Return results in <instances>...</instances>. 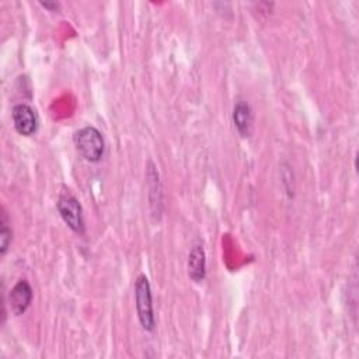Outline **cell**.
<instances>
[{
	"mask_svg": "<svg viewBox=\"0 0 359 359\" xmlns=\"http://www.w3.org/2000/svg\"><path fill=\"white\" fill-rule=\"evenodd\" d=\"M43 8H48V10H50V11H56L59 7H60V4L59 3H56V1H53V3H49V1H41L39 3Z\"/></svg>",
	"mask_w": 359,
	"mask_h": 359,
	"instance_id": "cell-9",
	"label": "cell"
},
{
	"mask_svg": "<svg viewBox=\"0 0 359 359\" xmlns=\"http://www.w3.org/2000/svg\"><path fill=\"white\" fill-rule=\"evenodd\" d=\"M74 146L79 154L90 161L98 163L105 153V142L102 133L94 126H84L74 133Z\"/></svg>",
	"mask_w": 359,
	"mask_h": 359,
	"instance_id": "cell-1",
	"label": "cell"
},
{
	"mask_svg": "<svg viewBox=\"0 0 359 359\" xmlns=\"http://www.w3.org/2000/svg\"><path fill=\"white\" fill-rule=\"evenodd\" d=\"M11 119L21 136H32L38 130V116L28 104H15L11 109Z\"/></svg>",
	"mask_w": 359,
	"mask_h": 359,
	"instance_id": "cell-4",
	"label": "cell"
},
{
	"mask_svg": "<svg viewBox=\"0 0 359 359\" xmlns=\"http://www.w3.org/2000/svg\"><path fill=\"white\" fill-rule=\"evenodd\" d=\"M233 123L241 137H248L252 132V109L245 100H237L233 107Z\"/></svg>",
	"mask_w": 359,
	"mask_h": 359,
	"instance_id": "cell-6",
	"label": "cell"
},
{
	"mask_svg": "<svg viewBox=\"0 0 359 359\" xmlns=\"http://www.w3.org/2000/svg\"><path fill=\"white\" fill-rule=\"evenodd\" d=\"M13 240V231L10 227V220L4 208H1V220H0V252L4 255L10 248Z\"/></svg>",
	"mask_w": 359,
	"mask_h": 359,
	"instance_id": "cell-8",
	"label": "cell"
},
{
	"mask_svg": "<svg viewBox=\"0 0 359 359\" xmlns=\"http://www.w3.org/2000/svg\"><path fill=\"white\" fill-rule=\"evenodd\" d=\"M135 302L136 311L143 330L151 332L156 328V318L153 310V296L150 282L144 275H139L135 282Z\"/></svg>",
	"mask_w": 359,
	"mask_h": 359,
	"instance_id": "cell-2",
	"label": "cell"
},
{
	"mask_svg": "<svg viewBox=\"0 0 359 359\" xmlns=\"http://www.w3.org/2000/svg\"><path fill=\"white\" fill-rule=\"evenodd\" d=\"M188 275L196 283L202 282L206 276V255L201 244H195L189 251Z\"/></svg>",
	"mask_w": 359,
	"mask_h": 359,
	"instance_id": "cell-7",
	"label": "cell"
},
{
	"mask_svg": "<svg viewBox=\"0 0 359 359\" xmlns=\"http://www.w3.org/2000/svg\"><path fill=\"white\" fill-rule=\"evenodd\" d=\"M62 220L76 234H84V219L80 202L72 194H62L56 202Z\"/></svg>",
	"mask_w": 359,
	"mask_h": 359,
	"instance_id": "cell-3",
	"label": "cell"
},
{
	"mask_svg": "<svg viewBox=\"0 0 359 359\" xmlns=\"http://www.w3.org/2000/svg\"><path fill=\"white\" fill-rule=\"evenodd\" d=\"M32 287L28 280L20 279L8 293L10 311L14 316H21L27 311L32 302Z\"/></svg>",
	"mask_w": 359,
	"mask_h": 359,
	"instance_id": "cell-5",
	"label": "cell"
}]
</instances>
